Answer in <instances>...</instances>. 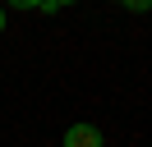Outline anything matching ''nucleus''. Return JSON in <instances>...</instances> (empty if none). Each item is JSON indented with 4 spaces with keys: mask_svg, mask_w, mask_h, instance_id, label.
I'll list each match as a JSON object with an SVG mask.
<instances>
[{
    "mask_svg": "<svg viewBox=\"0 0 152 147\" xmlns=\"http://www.w3.org/2000/svg\"><path fill=\"white\" fill-rule=\"evenodd\" d=\"M65 147H102V129L97 124H69L65 129Z\"/></svg>",
    "mask_w": 152,
    "mask_h": 147,
    "instance_id": "obj_1",
    "label": "nucleus"
},
{
    "mask_svg": "<svg viewBox=\"0 0 152 147\" xmlns=\"http://www.w3.org/2000/svg\"><path fill=\"white\" fill-rule=\"evenodd\" d=\"M0 32H5V5H0Z\"/></svg>",
    "mask_w": 152,
    "mask_h": 147,
    "instance_id": "obj_2",
    "label": "nucleus"
}]
</instances>
